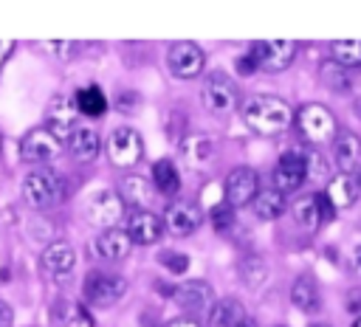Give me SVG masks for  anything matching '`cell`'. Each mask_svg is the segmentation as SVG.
Instances as JSON below:
<instances>
[{"mask_svg": "<svg viewBox=\"0 0 361 327\" xmlns=\"http://www.w3.org/2000/svg\"><path fill=\"white\" fill-rule=\"evenodd\" d=\"M243 121L257 135H279L293 124V110L279 96H251L243 104Z\"/></svg>", "mask_w": 361, "mask_h": 327, "instance_id": "obj_1", "label": "cell"}, {"mask_svg": "<svg viewBox=\"0 0 361 327\" xmlns=\"http://www.w3.org/2000/svg\"><path fill=\"white\" fill-rule=\"evenodd\" d=\"M302 138L307 144H333L338 135V121L324 104H302L293 116Z\"/></svg>", "mask_w": 361, "mask_h": 327, "instance_id": "obj_2", "label": "cell"}, {"mask_svg": "<svg viewBox=\"0 0 361 327\" xmlns=\"http://www.w3.org/2000/svg\"><path fill=\"white\" fill-rule=\"evenodd\" d=\"M248 56L254 59V65L259 70L279 73L296 59V42L293 39H259L251 45Z\"/></svg>", "mask_w": 361, "mask_h": 327, "instance_id": "obj_3", "label": "cell"}, {"mask_svg": "<svg viewBox=\"0 0 361 327\" xmlns=\"http://www.w3.org/2000/svg\"><path fill=\"white\" fill-rule=\"evenodd\" d=\"M82 293L90 307H110L121 302V296L127 293V279L113 276V273H87Z\"/></svg>", "mask_w": 361, "mask_h": 327, "instance_id": "obj_4", "label": "cell"}, {"mask_svg": "<svg viewBox=\"0 0 361 327\" xmlns=\"http://www.w3.org/2000/svg\"><path fill=\"white\" fill-rule=\"evenodd\" d=\"M166 65L172 70V76L178 79H195L203 65H206V56H203V48L192 39H180V42H172L169 51H166Z\"/></svg>", "mask_w": 361, "mask_h": 327, "instance_id": "obj_5", "label": "cell"}, {"mask_svg": "<svg viewBox=\"0 0 361 327\" xmlns=\"http://www.w3.org/2000/svg\"><path fill=\"white\" fill-rule=\"evenodd\" d=\"M59 178L51 169H31L23 178V197L34 206V209H45L51 203L59 200Z\"/></svg>", "mask_w": 361, "mask_h": 327, "instance_id": "obj_6", "label": "cell"}, {"mask_svg": "<svg viewBox=\"0 0 361 327\" xmlns=\"http://www.w3.org/2000/svg\"><path fill=\"white\" fill-rule=\"evenodd\" d=\"M144 155V141L133 127H116L107 138V158L116 166H135Z\"/></svg>", "mask_w": 361, "mask_h": 327, "instance_id": "obj_7", "label": "cell"}, {"mask_svg": "<svg viewBox=\"0 0 361 327\" xmlns=\"http://www.w3.org/2000/svg\"><path fill=\"white\" fill-rule=\"evenodd\" d=\"M200 99H203L206 110H212V113H217V116L231 113V110L237 107V101H240L237 85H234L228 76H223V73H212V76L203 82Z\"/></svg>", "mask_w": 361, "mask_h": 327, "instance_id": "obj_8", "label": "cell"}, {"mask_svg": "<svg viewBox=\"0 0 361 327\" xmlns=\"http://www.w3.org/2000/svg\"><path fill=\"white\" fill-rule=\"evenodd\" d=\"M59 149H62V141L48 127H34L20 141V158L25 164H45L54 155H59Z\"/></svg>", "mask_w": 361, "mask_h": 327, "instance_id": "obj_9", "label": "cell"}, {"mask_svg": "<svg viewBox=\"0 0 361 327\" xmlns=\"http://www.w3.org/2000/svg\"><path fill=\"white\" fill-rule=\"evenodd\" d=\"M172 302L183 310V313H192V316H200V313H209L212 304H214V290L209 282L203 279H186L180 282L175 290H172Z\"/></svg>", "mask_w": 361, "mask_h": 327, "instance_id": "obj_10", "label": "cell"}, {"mask_svg": "<svg viewBox=\"0 0 361 327\" xmlns=\"http://www.w3.org/2000/svg\"><path fill=\"white\" fill-rule=\"evenodd\" d=\"M200 223H203V211H200L197 203H192V200H175V203L166 206L164 226H166L169 234L189 237V234H195L200 228Z\"/></svg>", "mask_w": 361, "mask_h": 327, "instance_id": "obj_11", "label": "cell"}, {"mask_svg": "<svg viewBox=\"0 0 361 327\" xmlns=\"http://www.w3.org/2000/svg\"><path fill=\"white\" fill-rule=\"evenodd\" d=\"M257 192H259V178H257L254 169H248V166H237V169L228 172L223 195H226V203H228L231 209L245 206V203H254Z\"/></svg>", "mask_w": 361, "mask_h": 327, "instance_id": "obj_12", "label": "cell"}, {"mask_svg": "<svg viewBox=\"0 0 361 327\" xmlns=\"http://www.w3.org/2000/svg\"><path fill=\"white\" fill-rule=\"evenodd\" d=\"M305 180H307V172H305L302 149H288V152L276 161V169H274V189L282 192V195H288V192L299 189Z\"/></svg>", "mask_w": 361, "mask_h": 327, "instance_id": "obj_13", "label": "cell"}, {"mask_svg": "<svg viewBox=\"0 0 361 327\" xmlns=\"http://www.w3.org/2000/svg\"><path fill=\"white\" fill-rule=\"evenodd\" d=\"M121 217H124V200L116 192H99V195L90 197V203H87V220L93 226H102L107 231V228H116V223Z\"/></svg>", "mask_w": 361, "mask_h": 327, "instance_id": "obj_14", "label": "cell"}, {"mask_svg": "<svg viewBox=\"0 0 361 327\" xmlns=\"http://www.w3.org/2000/svg\"><path fill=\"white\" fill-rule=\"evenodd\" d=\"M333 217V206L327 203L324 195H305L293 203V220L305 228V231H316L324 220Z\"/></svg>", "mask_w": 361, "mask_h": 327, "instance_id": "obj_15", "label": "cell"}, {"mask_svg": "<svg viewBox=\"0 0 361 327\" xmlns=\"http://www.w3.org/2000/svg\"><path fill=\"white\" fill-rule=\"evenodd\" d=\"M164 234V220L147 209H135L130 217H127V237L135 242V245H152L158 242V237Z\"/></svg>", "mask_w": 361, "mask_h": 327, "instance_id": "obj_16", "label": "cell"}, {"mask_svg": "<svg viewBox=\"0 0 361 327\" xmlns=\"http://www.w3.org/2000/svg\"><path fill=\"white\" fill-rule=\"evenodd\" d=\"M76 101L73 99H65V96H54L51 99V104H48V110H45V127L62 141L65 135H71L73 132V121H76Z\"/></svg>", "mask_w": 361, "mask_h": 327, "instance_id": "obj_17", "label": "cell"}, {"mask_svg": "<svg viewBox=\"0 0 361 327\" xmlns=\"http://www.w3.org/2000/svg\"><path fill=\"white\" fill-rule=\"evenodd\" d=\"M358 192H361L358 175H344V172H338V175H333V178L327 180V189H324L322 195L327 197V203L333 206V211H338V209H350V206L355 203Z\"/></svg>", "mask_w": 361, "mask_h": 327, "instance_id": "obj_18", "label": "cell"}, {"mask_svg": "<svg viewBox=\"0 0 361 327\" xmlns=\"http://www.w3.org/2000/svg\"><path fill=\"white\" fill-rule=\"evenodd\" d=\"M333 158L338 164V172L355 175L361 166V138L355 132H338L333 141Z\"/></svg>", "mask_w": 361, "mask_h": 327, "instance_id": "obj_19", "label": "cell"}, {"mask_svg": "<svg viewBox=\"0 0 361 327\" xmlns=\"http://www.w3.org/2000/svg\"><path fill=\"white\" fill-rule=\"evenodd\" d=\"M212 155H214V141L209 135H203V132H192V135H186L180 141V158L192 169L206 166L212 161Z\"/></svg>", "mask_w": 361, "mask_h": 327, "instance_id": "obj_20", "label": "cell"}, {"mask_svg": "<svg viewBox=\"0 0 361 327\" xmlns=\"http://www.w3.org/2000/svg\"><path fill=\"white\" fill-rule=\"evenodd\" d=\"M76 265V251L71 242H51L45 251H42V268L51 273V276H62V273H71Z\"/></svg>", "mask_w": 361, "mask_h": 327, "instance_id": "obj_21", "label": "cell"}, {"mask_svg": "<svg viewBox=\"0 0 361 327\" xmlns=\"http://www.w3.org/2000/svg\"><path fill=\"white\" fill-rule=\"evenodd\" d=\"M68 149L76 161L87 164V161H96L99 149H102V141H99V132L90 130V127H73V132L68 135Z\"/></svg>", "mask_w": 361, "mask_h": 327, "instance_id": "obj_22", "label": "cell"}, {"mask_svg": "<svg viewBox=\"0 0 361 327\" xmlns=\"http://www.w3.org/2000/svg\"><path fill=\"white\" fill-rule=\"evenodd\" d=\"M93 248H96V254L104 257V259H124V257L130 254V248H133V240L127 237V231L107 228V231H102V234L96 237Z\"/></svg>", "mask_w": 361, "mask_h": 327, "instance_id": "obj_23", "label": "cell"}, {"mask_svg": "<svg viewBox=\"0 0 361 327\" xmlns=\"http://www.w3.org/2000/svg\"><path fill=\"white\" fill-rule=\"evenodd\" d=\"M290 302L302 310V313H316L322 307V296H319V288L310 276H299L290 288Z\"/></svg>", "mask_w": 361, "mask_h": 327, "instance_id": "obj_24", "label": "cell"}, {"mask_svg": "<svg viewBox=\"0 0 361 327\" xmlns=\"http://www.w3.org/2000/svg\"><path fill=\"white\" fill-rule=\"evenodd\" d=\"M245 316H248V313L243 310V304H240L237 299H220V302H214L212 310H209V321H212L214 327H237Z\"/></svg>", "mask_w": 361, "mask_h": 327, "instance_id": "obj_25", "label": "cell"}, {"mask_svg": "<svg viewBox=\"0 0 361 327\" xmlns=\"http://www.w3.org/2000/svg\"><path fill=\"white\" fill-rule=\"evenodd\" d=\"M152 186L161 195H175L180 189V172L169 158H161L152 164Z\"/></svg>", "mask_w": 361, "mask_h": 327, "instance_id": "obj_26", "label": "cell"}, {"mask_svg": "<svg viewBox=\"0 0 361 327\" xmlns=\"http://www.w3.org/2000/svg\"><path fill=\"white\" fill-rule=\"evenodd\" d=\"M124 203H130V206H135V209H144L149 200H152V189H149V183H147V178H141V175H127V178H121V195H118Z\"/></svg>", "mask_w": 361, "mask_h": 327, "instance_id": "obj_27", "label": "cell"}, {"mask_svg": "<svg viewBox=\"0 0 361 327\" xmlns=\"http://www.w3.org/2000/svg\"><path fill=\"white\" fill-rule=\"evenodd\" d=\"M285 211V195L276 189H259L254 197V214L259 220H276Z\"/></svg>", "mask_w": 361, "mask_h": 327, "instance_id": "obj_28", "label": "cell"}, {"mask_svg": "<svg viewBox=\"0 0 361 327\" xmlns=\"http://www.w3.org/2000/svg\"><path fill=\"white\" fill-rule=\"evenodd\" d=\"M330 56H333V65L344 70L361 68V39H336L330 45Z\"/></svg>", "mask_w": 361, "mask_h": 327, "instance_id": "obj_29", "label": "cell"}, {"mask_svg": "<svg viewBox=\"0 0 361 327\" xmlns=\"http://www.w3.org/2000/svg\"><path fill=\"white\" fill-rule=\"evenodd\" d=\"M73 101H76V110L85 113V116H102V113L107 110V99H104L102 87H96V85L82 87V90L73 96Z\"/></svg>", "mask_w": 361, "mask_h": 327, "instance_id": "obj_30", "label": "cell"}, {"mask_svg": "<svg viewBox=\"0 0 361 327\" xmlns=\"http://www.w3.org/2000/svg\"><path fill=\"white\" fill-rule=\"evenodd\" d=\"M51 319H54L56 327H73L76 321L85 319V310L76 307V304H71V302H65V299H59L54 304V310H51Z\"/></svg>", "mask_w": 361, "mask_h": 327, "instance_id": "obj_31", "label": "cell"}, {"mask_svg": "<svg viewBox=\"0 0 361 327\" xmlns=\"http://www.w3.org/2000/svg\"><path fill=\"white\" fill-rule=\"evenodd\" d=\"M302 158H305V172L310 180H322L327 175V164L316 149H302Z\"/></svg>", "mask_w": 361, "mask_h": 327, "instance_id": "obj_32", "label": "cell"}, {"mask_svg": "<svg viewBox=\"0 0 361 327\" xmlns=\"http://www.w3.org/2000/svg\"><path fill=\"white\" fill-rule=\"evenodd\" d=\"M158 259H161V265L169 268V273H175V276H180V273L189 268V257H186V254H178V251H164Z\"/></svg>", "mask_w": 361, "mask_h": 327, "instance_id": "obj_33", "label": "cell"}, {"mask_svg": "<svg viewBox=\"0 0 361 327\" xmlns=\"http://www.w3.org/2000/svg\"><path fill=\"white\" fill-rule=\"evenodd\" d=\"M209 214H212V226H214L217 231H226V228L231 226V220H234V211H231V206H228L226 200H223V203H217Z\"/></svg>", "mask_w": 361, "mask_h": 327, "instance_id": "obj_34", "label": "cell"}, {"mask_svg": "<svg viewBox=\"0 0 361 327\" xmlns=\"http://www.w3.org/2000/svg\"><path fill=\"white\" fill-rule=\"evenodd\" d=\"M324 82H327L330 87H336V90H347V87H350V79L344 76V68H338V65L324 68Z\"/></svg>", "mask_w": 361, "mask_h": 327, "instance_id": "obj_35", "label": "cell"}, {"mask_svg": "<svg viewBox=\"0 0 361 327\" xmlns=\"http://www.w3.org/2000/svg\"><path fill=\"white\" fill-rule=\"evenodd\" d=\"M11 324H14V310L8 302L0 299V327H11Z\"/></svg>", "mask_w": 361, "mask_h": 327, "instance_id": "obj_36", "label": "cell"}, {"mask_svg": "<svg viewBox=\"0 0 361 327\" xmlns=\"http://www.w3.org/2000/svg\"><path fill=\"white\" fill-rule=\"evenodd\" d=\"M237 70H240L243 76H248V73H254V70H257V65H254V59H251L248 54H243V56L237 59Z\"/></svg>", "mask_w": 361, "mask_h": 327, "instance_id": "obj_37", "label": "cell"}, {"mask_svg": "<svg viewBox=\"0 0 361 327\" xmlns=\"http://www.w3.org/2000/svg\"><path fill=\"white\" fill-rule=\"evenodd\" d=\"M11 51H14V39H0V65L8 59Z\"/></svg>", "mask_w": 361, "mask_h": 327, "instance_id": "obj_38", "label": "cell"}, {"mask_svg": "<svg viewBox=\"0 0 361 327\" xmlns=\"http://www.w3.org/2000/svg\"><path fill=\"white\" fill-rule=\"evenodd\" d=\"M350 265H353V271L361 276V245L353 251V257H350Z\"/></svg>", "mask_w": 361, "mask_h": 327, "instance_id": "obj_39", "label": "cell"}, {"mask_svg": "<svg viewBox=\"0 0 361 327\" xmlns=\"http://www.w3.org/2000/svg\"><path fill=\"white\" fill-rule=\"evenodd\" d=\"M166 327H200L195 319H175V321H169Z\"/></svg>", "mask_w": 361, "mask_h": 327, "instance_id": "obj_40", "label": "cell"}, {"mask_svg": "<svg viewBox=\"0 0 361 327\" xmlns=\"http://www.w3.org/2000/svg\"><path fill=\"white\" fill-rule=\"evenodd\" d=\"M237 327H257V321H254V319H251V316H245V319H243V321H240V324H237Z\"/></svg>", "mask_w": 361, "mask_h": 327, "instance_id": "obj_41", "label": "cell"}, {"mask_svg": "<svg viewBox=\"0 0 361 327\" xmlns=\"http://www.w3.org/2000/svg\"><path fill=\"white\" fill-rule=\"evenodd\" d=\"M353 327H361V316H358V319H355V324H353Z\"/></svg>", "mask_w": 361, "mask_h": 327, "instance_id": "obj_42", "label": "cell"}, {"mask_svg": "<svg viewBox=\"0 0 361 327\" xmlns=\"http://www.w3.org/2000/svg\"><path fill=\"white\" fill-rule=\"evenodd\" d=\"M310 327H330V324H310Z\"/></svg>", "mask_w": 361, "mask_h": 327, "instance_id": "obj_43", "label": "cell"}, {"mask_svg": "<svg viewBox=\"0 0 361 327\" xmlns=\"http://www.w3.org/2000/svg\"><path fill=\"white\" fill-rule=\"evenodd\" d=\"M358 186H361V175H358Z\"/></svg>", "mask_w": 361, "mask_h": 327, "instance_id": "obj_44", "label": "cell"}, {"mask_svg": "<svg viewBox=\"0 0 361 327\" xmlns=\"http://www.w3.org/2000/svg\"><path fill=\"white\" fill-rule=\"evenodd\" d=\"M0 152H3V144H0Z\"/></svg>", "mask_w": 361, "mask_h": 327, "instance_id": "obj_45", "label": "cell"}]
</instances>
